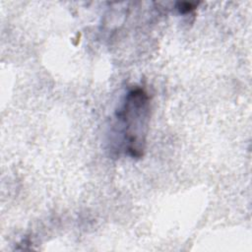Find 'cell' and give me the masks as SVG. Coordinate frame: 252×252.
<instances>
[{"label": "cell", "instance_id": "1", "mask_svg": "<svg viewBox=\"0 0 252 252\" xmlns=\"http://www.w3.org/2000/svg\"><path fill=\"white\" fill-rule=\"evenodd\" d=\"M149 117L148 94L140 88L131 90L117 111L116 119L122 130L125 149L132 158H141L144 154Z\"/></svg>", "mask_w": 252, "mask_h": 252}, {"label": "cell", "instance_id": "2", "mask_svg": "<svg viewBox=\"0 0 252 252\" xmlns=\"http://www.w3.org/2000/svg\"><path fill=\"white\" fill-rule=\"evenodd\" d=\"M178 10L180 11V13L185 14L188 13L192 10H194L197 7V4H192V3H187V2H182V3H178Z\"/></svg>", "mask_w": 252, "mask_h": 252}]
</instances>
